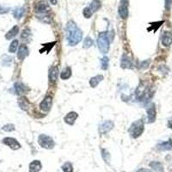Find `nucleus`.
I'll return each mask as SVG.
<instances>
[{
    "label": "nucleus",
    "mask_w": 172,
    "mask_h": 172,
    "mask_svg": "<svg viewBox=\"0 0 172 172\" xmlns=\"http://www.w3.org/2000/svg\"><path fill=\"white\" fill-rule=\"evenodd\" d=\"M30 35H31V33H30L29 29H25L23 31L22 34H21V38H22L23 40H28V39L30 37Z\"/></svg>",
    "instance_id": "2f4dec72"
},
{
    "label": "nucleus",
    "mask_w": 172,
    "mask_h": 172,
    "mask_svg": "<svg viewBox=\"0 0 172 172\" xmlns=\"http://www.w3.org/2000/svg\"><path fill=\"white\" fill-rule=\"evenodd\" d=\"M147 113V120L149 123L153 122L155 119H156V108H155V105L152 104L149 108L146 110Z\"/></svg>",
    "instance_id": "9b49d317"
},
{
    "label": "nucleus",
    "mask_w": 172,
    "mask_h": 172,
    "mask_svg": "<svg viewBox=\"0 0 172 172\" xmlns=\"http://www.w3.org/2000/svg\"><path fill=\"white\" fill-rule=\"evenodd\" d=\"M41 170V164L39 160L31 162L29 165V172H39Z\"/></svg>",
    "instance_id": "f3484780"
},
{
    "label": "nucleus",
    "mask_w": 172,
    "mask_h": 172,
    "mask_svg": "<svg viewBox=\"0 0 172 172\" xmlns=\"http://www.w3.org/2000/svg\"><path fill=\"white\" fill-rule=\"evenodd\" d=\"M29 48H28V47L26 45H23L20 46V48L18 49V52H17V58H18L19 60H23L24 58H26L28 55H29Z\"/></svg>",
    "instance_id": "4468645a"
},
{
    "label": "nucleus",
    "mask_w": 172,
    "mask_h": 172,
    "mask_svg": "<svg viewBox=\"0 0 172 172\" xmlns=\"http://www.w3.org/2000/svg\"><path fill=\"white\" fill-rule=\"evenodd\" d=\"M168 127H170V128H171V129H172V119H171V120H170L168 121Z\"/></svg>",
    "instance_id": "58836bf2"
},
{
    "label": "nucleus",
    "mask_w": 172,
    "mask_h": 172,
    "mask_svg": "<svg viewBox=\"0 0 172 172\" xmlns=\"http://www.w3.org/2000/svg\"><path fill=\"white\" fill-rule=\"evenodd\" d=\"M120 66L124 69H133L134 68V64L132 62L130 58L124 54L122 58H121V61H120Z\"/></svg>",
    "instance_id": "f8f14e48"
},
{
    "label": "nucleus",
    "mask_w": 172,
    "mask_h": 172,
    "mask_svg": "<svg viewBox=\"0 0 172 172\" xmlns=\"http://www.w3.org/2000/svg\"><path fill=\"white\" fill-rule=\"evenodd\" d=\"M102 69V70H107L109 67V58L108 57H103L101 60Z\"/></svg>",
    "instance_id": "c756f323"
},
{
    "label": "nucleus",
    "mask_w": 172,
    "mask_h": 172,
    "mask_svg": "<svg viewBox=\"0 0 172 172\" xmlns=\"http://www.w3.org/2000/svg\"><path fill=\"white\" fill-rule=\"evenodd\" d=\"M137 172H152V170H148V169L142 168V169H139Z\"/></svg>",
    "instance_id": "e433bc0d"
},
{
    "label": "nucleus",
    "mask_w": 172,
    "mask_h": 172,
    "mask_svg": "<svg viewBox=\"0 0 172 172\" xmlns=\"http://www.w3.org/2000/svg\"><path fill=\"white\" fill-rule=\"evenodd\" d=\"M3 143L4 145L8 146L12 150H18L21 148V145L19 144L18 141L14 138H11V137H7L3 139Z\"/></svg>",
    "instance_id": "423d86ee"
},
{
    "label": "nucleus",
    "mask_w": 172,
    "mask_h": 172,
    "mask_svg": "<svg viewBox=\"0 0 172 172\" xmlns=\"http://www.w3.org/2000/svg\"><path fill=\"white\" fill-rule=\"evenodd\" d=\"M172 6V0H165V9L170 11Z\"/></svg>",
    "instance_id": "72a5a7b5"
},
{
    "label": "nucleus",
    "mask_w": 172,
    "mask_h": 172,
    "mask_svg": "<svg viewBox=\"0 0 172 172\" xmlns=\"http://www.w3.org/2000/svg\"><path fill=\"white\" fill-rule=\"evenodd\" d=\"M150 166L155 170L156 171H162L163 170V165L159 162H152L150 164Z\"/></svg>",
    "instance_id": "a878e982"
},
{
    "label": "nucleus",
    "mask_w": 172,
    "mask_h": 172,
    "mask_svg": "<svg viewBox=\"0 0 172 172\" xmlns=\"http://www.w3.org/2000/svg\"><path fill=\"white\" fill-rule=\"evenodd\" d=\"M54 44H56V41H53V42H51V43H48V44H44V45H43V49L40 50V52H41V53H42V52H50V50L52 48V47L54 46Z\"/></svg>",
    "instance_id": "393cba45"
},
{
    "label": "nucleus",
    "mask_w": 172,
    "mask_h": 172,
    "mask_svg": "<svg viewBox=\"0 0 172 172\" xmlns=\"http://www.w3.org/2000/svg\"><path fill=\"white\" fill-rule=\"evenodd\" d=\"M114 127V122L111 120H105L99 127V133L101 134H105Z\"/></svg>",
    "instance_id": "0eeeda50"
},
{
    "label": "nucleus",
    "mask_w": 172,
    "mask_h": 172,
    "mask_svg": "<svg viewBox=\"0 0 172 172\" xmlns=\"http://www.w3.org/2000/svg\"><path fill=\"white\" fill-rule=\"evenodd\" d=\"M49 11H50V6L45 0L38 2L37 4L34 5V11L38 14L45 15L48 12H49Z\"/></svg>",
    "instance_id": "39448f33"
},
{
    "label": "nucleus",
    "mask_w": 172,
    "mask_h": 172,
    "mask_svg": "<svg viewBox=\"0 0 172 172\" xmlns=\"http://www.w3.org/2000/svg\"><path fill=\"white\" fill-rule=\"evenodd\" d=\"M14 89H15L16 93L17 94V95L25 93L27 90H28L26 88V86L24 85L23 84H22V83H16L15 85H14Z\"/></svg>",
    "instance_id": "6ab92c4d"
},
{
    "label": "nucleus",
    "mask_w": 172,
    "mask_h": 172,
    "mask_svg": "<svg viewBox=\"0 0 172 172\" xmlns=\"http://www.w3.org/2000/svg\"><path fill=\"white\" fill-rule=\"evenodd\" d=\"M58 76H59V68H58V66H51V68L49 69V81L52 84L55 83L58 79Z\"/></svg>",
    "instance_id": "9d476101"
},
{
    "label": "nucleus",
    "mask_w": 172,
    "mask_h": 172,
    "mask_svg": "<svg viewBox=\"0 0 172 172\" xmlns=\"http://www.w3.org/2000/svg\"><path fill=\"white\" fill-rule=\"evenodd\" d=\"M149 63H150V60H148L147 61L146 60H145V61H143V62H141V66L140 67L141 68H146L148 66H149Z\"/></svg>",
    "instance_id": "c9c22d12"
},
{
    "label": "nucleus",
    "mask_w": 172,
    "mask_h": 172,
    "mask_svg": "<svg viewBox=\"0 0 172 172\" xmlns=\"http://www.w3.org/2000/svg\"><path fill=\"white\" fill-rule=\"evenodd\" d=\"M2 129H3L4 131L11 132V131H14V130H15V127H14V125H12V124H7V125L4 126Z\"/></svg>",
    "instance_id": "473e14b6"
},
{
    "label": "nucleus",
    "mask_w": 172,
    "mask_h": 172,
    "mask_svg": "<svg viewBox=\"0 0 172 172\" xmlns=\"http://www.w3.org/2000/svg\"><path fill=\"white\" fill-rule=\"evenodd\" d=\"M38 143L42 148H45V149L48 150L52 149L55 146V143L53 141V139L50 136H48L46 134H41L39 136Z\"/></svg>",
    "instance_id": "20e7f679"
},
{
    "label": "nucleus",
    "mask_w": 172,
    "mask_h": 172,
    "mask_svg": "<svg viewBox=\"0 0 172 172\" xmlns=\"http://www.w3.org/2000/svg\"><path fill=\"white\" fill-rule=\"evenodd\" d=\"M79 117V115L76 112H70L68 113L65 116L64 120L66 123H67L68 125H73L75 123V120H77V118Z\"/></svg>",
    "instance_id": "ddd939ff"
},
{
    "label": "nucleus",
    "mask_w": 172,
    "mask_h": 172,
    "mask_svg": "<svg viewBox=\"0 0 172 172\" xmlns=\"http://www.w3.org/2000/svg\"><path fill=\"white\" fill-rule=\"evenodd\" d=\"M11 9L10 8H6V7H2V6H0V14H5V13H7L9 12Z\"/></svg>",
    "instance_id": "f704fd0d"
},
{
    "label": "nucleus",
    "mask_w": 172,
    "mask_h": 172,
    "mask_svg": "<svg viewBox=\"0 0 172 172\" xmlns=\"http://www.w3.org/2000/svg\"><path fill=\"white\" fill-rule=\"evenodd\" d=\"M102 80H103V76L102 75H97V76H95V77L90 79V85L92 88H96Z\"/></svg>",
    "instance_id": "a211bd4d"
},
{
    "label": "nucleus",
    "mask_w": 172,
    "mask_h": 172,
    "mask_svg": "<svg viewBox=\"0 0 172 172\" xmlns=\"http://www.w3.org/2000/svg\"><path fill=\"white\" fill-rule=\"evenodd\" d=\"M83 33L74 22H69L66 26V38L70 46H76L81 41Z\"/></svg>",
    "instance_id": "f257e3e1"
},
{
    "label": "nucleus",
    "mask_w": 172,
    "mask_h": 172,
    "mask_svg": "<svg viewBox=\"0 0 172 172\" xmlns=\"http://www.w3.org/2000/svg\"><path fill=\"white\" fill-rule=\"evenodd\" d=\"M18 32H19V27L14 26L13 28H12L8 32L7 34H5V38H6L7 40H11V39H12V38L15 37L16 35L18 34Z\"/></svg>",
    "instance_id": "412c9836"
},
{
    "label": "nucleus",
    "mask_w": 172,
    "mask_h": 172,
    "mask_svg": "<svg viewBox=\"0 0 172 172\" xmlns=\"http://www.w3.org/2000/svg\"><path fill=\"white\" fill-rule=\"evenodd\" d=\"M118 13L122 19H126L128 16V7L127 4H120L118 9Z\"/></svg>",
    "instance_id": "2eb2a0df"
},
{
    "label": "nucleus",
    "mask_w": 172,
    "mask_h": 172,
    "mask_svg": "<svg viewBox=\"0 0 172 172\" xmlns=\"http://www.w3.org/2000/svg\"><path fill=\"white\" fill-rule=\"evenodd\" d=\"M62 170H63L64 172H73L72 165L69 162H66V163L64 164V165L62 166Z\"/></svg>",
    "instance_id": "c85d7f7f"
},
{
    "label": "nucleus",
    "mask_w": 172,
    "mask_h": 172,
    "mask_svg": "<svg viewBox=\"0 0 172 172\" xmlns=\"http://www.w3.org/2000/svg\"><path fill=\"white\" fill-rule=\"evenodd\" d=\"M50 1V3L52 4V5H55L58 3V0H49Z\"/></svg>",
    "instance_id": "4c0bfd02"
},
{
    "label": "nucleus",
    "mask_w": 172,
    "mask_h": 172,
    "mask_svg": "<svg viewBox=\"0 0 172 172\" xmlns=\"http://www.w3.org/2000/svg\"><path fill=\"white\" fill-rule=\"evenodd\" d=\"M128 0H120V4H127Z\"/></svg>",
    "instance_id": "ea45409f"
},
{
    "label": "nucleus",
    "mask_w": 172,
    "mask_h": 172,
    "mask_svg": "<svg viewBox=\"0 0 172 172\" xmlns=\"http://www.w3.org/2000/svg\"><path fill=\"white\" fill-rule=\"evenodd\" d=\"M71 76V67H66L64 69L62 72H61V74H60V78L61 79H63V80H66V79H70V77Z\"/></svg>",
    "instance_id": "5701e85b"
},
{
    "label": "nucleus",
    "mask_w": 172,
    "mask_h": 172,
    "mask_svg": "<svg viewBox=\"0 0 172 172\" xmlns=\"http://www.w3.org/2000/svg\"><path fill=\"white\" fill-rule=\"evenodd\" d=\"M97 46L100 52L107 53L109 50V35L107 31L101 32L97 38Z\"/></svg>",
    "instance_id": "f03ea898"
},
{
    "label": "nucleus",
    "mask_w": 172,
    "mask_h": 172,
    "mask_svg": "<svg viewBox=\"0 0 172 172\" xmlns=\"http://www.w3.org/2000/svg\"><path fill=\"white\" fill-rule=\"evenodd\" d=\"M51 107H52V97L50 96H47L43 101L41 102V104H40V109L44 111V112H48L51 109Z\"/></svg>",
    "instance_id": "6e6552de"
},
{
    "label": "nucleus",
    "mask_w": 172,
    "mask_h": 172,
    "mask_svg": "<svg viewBox=\"0 0 172 172\" xmlns=\"http://www.w3.org/2000/svg\"><path fill=\"white\" fill-rule=\"evenodd\" d=\"M18 47V41L17 40H14L11 43L10 48H9V52H15L16 51V48Z\"/></svg>",
    "instance_id": "cd10ccee"
},
{
    "label": "nucleus",
    "mask_w": 172,
    "mask_h": 172,
    "mask_svg": "<svg viewBox=\"0 0 172 172\" xmlns=\"http://www.w3.org/2000/svg\"><path fill=\"white\" fill-rule=\"evenodd\" d=\"M157 149L160 151H170L172 150V141L171 139H169L168 141H165L157 145Z\"/></svg>",
    "instance_id": "dca6fc26"
},
{
    "label": "nucleus",
    "mask_w": 172,
    "mask_h": 172,
    "mask_svg": "<svg viewBox=\"0 0 172 172\" xmlns=\"http://www.w3.org/2000/svg\"><path fill=\"white\" fill-rule=\"evenodd\" d=\"M93 45V41H92V39L90 37H86L84 39V46H83V48L85 49L90 48L91 46Z\"/></svg>",
    "instance_id": "bb28decb"
},
{
    "label": "nucleus",
    "mask_w": 172,
    "mask_h": 172,
    "mask_svg": "<svg viewBox=\"0 0 172 172\" xmlns=\"http://www.w3.org/2000/svg\"><path fill=\"white\" fill-rule=\"evenodd\" d=\"M83 15L85 17V18H90L91 17V16L93 15V12L90 11V9L89 7H86L84 9V11H83Z\"/></svg>",
    "instance_id": "7c9ffc66"
},
{
    "label": "nucleus",
    "mask_w": 172,
    "mask_h": 172,
    "mask_svg": "<svg viewBox=\"0 0 172 172\" xmlns=\"http://www.w3.org/2000/svg\"><path fill=\"white\" fill-rule=\"evenodd\" d=\"M24 8H17V9H16L15 11H13V16H14V17L16 19H20L23 17V16L24 15Z\"/></svg>",
    "instance_id": "b1692460"
},
{
    "label": "nucleus",
    "mask_w": 172,
    "mask_h": 172,
    "mask_svg": "<svg viewBox=\"0 0 172 172\" xmlns=\"http://www.w3.org/2000/svg\"><path fill=\"white\" fill-rule=\"evenodd\" d=\"M101 6H102V2L100 1V0H93L88 7L90 8L91 11L93 12V13H95V12L97 11L98 10L101 8Z\"/></svg>",
    "instance_id": "aec40b11"
},
{
    "label": "nucleus",
    "mask_w": 172,
    "mask_h": 172,
    "mask_svg": "<svg viewBox=\"0 0 172 172\" xmlns=\"http://www.w3.org/2000/svg\"><path fill=\"white\" fill-rule=\"evenodd\" d=\"M161 42L165 47H169L172 43V33L165 31L161 36Z\"/></svg>",
    "instance_id": "1a4fd4ad"
},
{
    "label": "nucleus",
    "mask_w": 172,
    "mask_h": 172,
    "mask_svg": "<svg viewBox=\"0 0 172 172\" xmlns=\"http://www.w3.org/2000/svg\"><path fill=\"white\" fill-rule=\"evenodd\" d=\"M19 106L21 107V109H23V110H28V109H29V102L28 101V99L26 97H23L19 98V101H18Z\"/></svg>",
    "instance_id": "4be33fe9"
},
{
    "label": "nucleus",
    "mask_w": 172,
    "mask_h": 172,
    "mask_svg": "<svg viewBox=\"0 0 172 172\" xmlns=\"http://www.w3.org/2000/svg\"><path fill=\"white\" fill-rule=\"evenodd\" d=\"M145 129V124L142 120H138L132 124L131 127H129L128 133L132 138H137L142 134Z\"/></svg>",
    "instance_id": "7ed1b4c3"
}]
</instances>
